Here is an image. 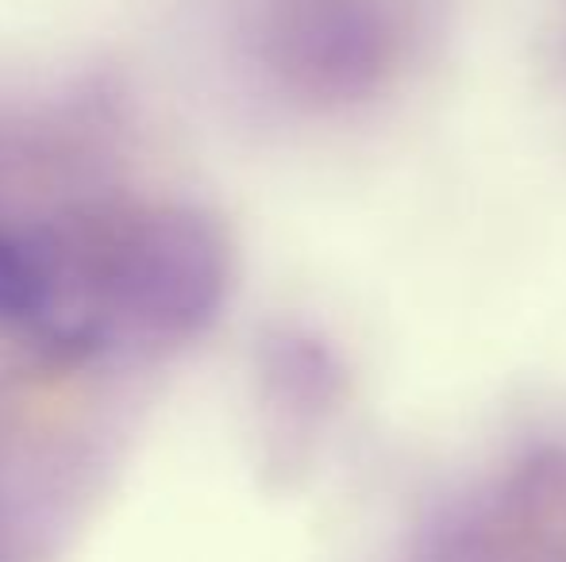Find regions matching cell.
Listing matches in <instances>:
<instances>
[{
	"instance_id": "6da1fadb",
	"label": "cell",
	"mask_w": 566,
	"mask_h": 562,
	"mask_svg": "<svg viewBox=\"0 0 566 562\" xmlns=\"http://www.w3.org/2000/svg\"><path fill=\"white\" fill-rule=\"evenodd\" d=\"M93 308L124 343H197L224 316L235 251L228 227L193 201H132L82 216Z\"/></svg>"
},
{
	"instance_id": "7a4b0ae2",
	"label": "cell",
	"mask_w": 566,
	"mask_h": 562,
	"mask_svg": "<svg viewBox=\"0 0 566 562\" xmlns=\"http://www.w3.org/2000/svg\"><path fill=\"white\" fill-rule=\"evenodd\" d=\"M0 339L62 367H85L124 347L90 300L77 220L0 216Z\"/></svg>"
}]
</instances>
